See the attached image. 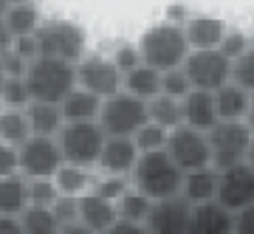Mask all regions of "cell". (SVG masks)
<instances>
[{
    "instance_id": "cell-25",
    "label": "cell",
    "mask_w": 254,
    "mask_h": 234,
    "mask_svg": "<svg viewBox=\"0 0 254 234\" xmlns=\"http://www.w3.org/2000/svg\"><path fill=\"white\" fill-rule=\"evenodd\" d=\"M26 206H28L26 178H23L20 172L0 178V215H14L17 217Z\"/></svg>"
},
{
    "instance_id": "cell-10",
    "label": "cell",
    "mask_w": 254,
    "mask_h": 234,
    "mask_svg": "<svg viewBox=\"0 0 254 234\" xmlns=\"http://www.w3.org/2000/svg\"><path fill=\"white\" fill-rule=\"evenodd\" d=\"M164 150H167V155L173 158V164L181 172H192V170L212 167L206 133L192 130V127H187V124L175 127V130L167 133V144H164Z\"/></svg>"
},
{
    "instance_id": "cell-11",
    "label": "cell",
    "mask_w": 254,
    "mask_h": 234,
    "mask_svg": "<svg viewBox=\"0 0 254 234\" xmlns=\"http://www.w3.org/2000/svg\"><path fill=\"white\" fill-rule=\"evenodd\" d=\"M215 203L223 206L226 212H232V215L246 206H254V170L246 161L218 172Z\"/></svg>"
},
{
    "instance_id": "cell-52",
    "label": "cell",
    "mask_w": 254,
    "mask_h": 234,
    "mask_svg": "<svg viewBox=\"0 0 254 234\" xmlns=\"http://www.w3.org/2000/svg\"><path fill=\"white\" fill-rule=\"evenodd\" d=\"M0 82H3V71H0Z\"/></svg>"
},
{
    "instance_id": "cell-38",
    "label": "cell",
    "mask_w": 254,
    "mask_h": 234,
    "mask_svg": "<svg viewBox=\"0 0 254 234\" xmlns=\"http://www.w3.org/2000/svg\"><path fill=\"white\" fill-rule=\"evenodd\" d=\"M51 212H54V217H57V223H60V229H63V226L79 223V220H76V198H71V195H60V198L54 200Z\"/></svg>"
},
{
    "instance_id": "cell-15",
    "label": "cell",
    "mask_w": 254,
    "mask_h": 234,
    "mask_svg": "<svg viewBox=\"0 0 254 234\" xmlns=\"http://www.w3.org/2000/svg\"><path fill=\"white\" fill-rule=\"evenodd\" d=\"M235 229V217L223 206H218L215 200L209 203H195L190 212V223H187V234H232Z\"/></svg>"
},
{
    "instance_id": "cell-33",
    "label": "cell",
    "mask_w": 254,
    "mask_h": 234,
    "mask_svg": "<svg viewBox=\"0 0 254 234\" xmlns=\"http://www.w3.org/2000/svg\"><path fill=\"white\" fill-rule=\"evenodd\" d=\"M0 102L6 108H26L31 102L26 79L23 76H3V82H0Z\"/></svg>"
},
{
    "instance_id": "cell-42",
    "label": "cell",
    "mask_w": 254,
    "mask_h": 234,
    "mask_svg": "<svg viewBox=\"0 0 254 234\" xmlns=\"http://www.w3.org/2000/svg\"><path fill=\"white\" fill-rule=\"evenodd\" d=\"M14 172H17V147L0 141V178L14 175Z\"/></svg>"
},
{
    "instance_id": "cell-45",
    "label": "cell",
    "mask_w": 254,
    "mask_h": 234,
    "mask_svg": "<svg viewBox=\"0 0 254 234\" xmlns=\"http://www.w3.org/2000/svg\"><path fill=\"white\" fill-rule=\"evenodd\" d=\"M0 234H23L20 217H14V215H0Z\"/></svg>"
},
{
    "instance_id": "cell-19",
    "label": "cell",
    "mask_w": 254,
    "mask_h": 234,
    "mask_svg": "<svg viewBox=\"0 0 254 234\" xmlns=\"http://www.w3.org/2000/svg\"><path fill=\"white\" fill-rule=\"evenodd\" d=\"M215 192H218V170H215V167L184 172L181 198L190 200L192 206H195V203H209V200H215Z\"/></svg>"
},
{
    "instance_id": "cell-16",
    "label": "cell",
    "mask_w": 254,
    "mask_h": 234,
    "mask_svg": "<svg viewBox=\"0 0 254 234\" xmlns=\"http://www.w3.org/2000/svg\"><path fill=\"white\" fill-rule=\"evenodd\" d=\"M136 161H138V147L133 138H105L96 167L105 175H130Z\"/></svg>"
},
{
    "instance_id": "cell-39",
    "label": "cell",
    "mask_w": 254,
    "mask_h": 234,
    "mask_svg": "<svg viewBox=\"0 0 254 234\" xmlns=\"http://www.w3.org/2000/svg\"><path fill=\"white\" fill-rule=\"evenodd\" d=\"M113 59V65L119 68V73H127V71H133L136 65H141V54H138V45H119L116 48V54L110 57Z\"/></svg>"
},
{
    "instance_id": "cell-7",
    "label": "cell",
    "mask_w": 254,
    "mask_h": 234,
    "mask_svg": "<svg viewBox=\"0 0 254 234\" xmlns=\"http://www.w3.org/2000/svg\"><path fill=\"white\" fill-rule=\"evenodd\" d=\"M252 130L246 121H218L206 133L209 141V158L215 170H229L235 164H243L252 144Z\"/></svg>"
},
{
    "instance_id": "cell-48",
    "label": "cell",
    "mask_w": 254,
    "mask_h": 234,
    "mask_svg": "<svg viewBox=\"0 0 254 234\" xmlns=\"http://www.w3.org/2000/svg\"><path fill=\"white\" fill-rule=\"evenodd\" d=\"M246 124H249V130L254 133V93H252V99H249V110H246V118H243Z\"/></svg>"
},
{
    "instance_id": "cell-50",
    "label": "cell",
    "mask_w": 254,
    "mask_h": 234,
    "mask_svg": "<svg viewBox=\"0 0 254 234\" xmlns=\"http://www.w3.org/2000/svg\"><path fill=\"white\" fill-rule=\"evenodd\" d=\"M6 6H14V3H28V0H3Z\"/></svg>"
},
{
    "instance_id": "cell-3",
    "label": "cell",
    "mask_w": 254,
    "mask_h": 234,
    "mask_svg": "<svg viewBox=\"0 0 254 234\" xmlns=\"http://www.w3.org/2000/svg\"><path fill=\"white\" fill-rule=\"evenodd\" d=\"M138 54H141V62L161 73L181 68L187 54H190V43L184 37V26H175V23H167V20L153 26L138 40Z\"/></svg>"
},
{
    "instance_id": "cell-31",
    "label": "cell",
    "mask_w": 254,
    "mask_h": 234,
    "mask_svg": "<svg viewBox=\"0 0 254 234\" xmlns=\"http://www.w3.org/2000/svg\"><path fill=\"white\" fill-rule=\"evenodd\" d=\"M232 82L246 93H254V45H249L237 59H232Z\"/></svg>"
},
{
    "instance_id": "cell-28",
    "label": "cell",
    "mask_w": 254,
    "mask_h": 234,
    "mask_svg": "<svg viewBox=\"0 0 254 234\" xmlns=\"http://www.w3.org/2000/svg\"><path fill=\"white\" fill-rule=\"evenodd\" d=\"M31 130H28L26 108H3L0 110V141L11 147H20L26 141Z\"/></svg>"
},
{
    "instance_id": "cell-20",
    "label": "cell",
    "mask_w": 254,
    "mask_h": 234,
    "mask_svg": "<svg viewBox=\"0 0 254 234\" xmlns=\"http://www.w3.org/2000/svg\"><path fill=\"white\" fill-rule=\"evenodd\" d=\"M212 96H215V113H218V121H243L246 118V110H249L252 93H246L243 88H237L235 82H226V85L218 88Z\"/></svg>"
},
{
    "instance_id": "cell-17",
    "label": "cell",
    "mask_w": 254,
    "mask_h": 234,
    "mask_svg": "<svg viewBox=\"0 0 254 234\" xmlns=\"http://www.w3.org/2000/svg\"><path fill=\"white\" fill-rule=\"evenodd\" d=\"M184 110V124L200 133H209L212 127L218 124V113H215V96L209 90H195L192 88L187 96L181 99Z\"/></svg>"
},
{
    "instance_id": "cell-49",
    "label": "cell",
    "mask_w": 254,
    "mask_h": 234,
    "mask_svg": "<svg viewBox=\"0 0 254 234\" xmlns=\"http://www.w3.org/2000/svg\"><path fill=\"white\" fill-rule=\"evenodd\" d=\"M246 164L254 170V135H252V144H249V155H246Z\"/></svg>"
},
{
    "instance_id": "cell-43",
    "label": "cell",
    "mask_w": 254,
    "mask_h": 234,
    "mask_svg": "<svg viewBox=\"0 0 254 234\" xmlns=\"http://www.w3.org/2000/svg\"><path fill=\"white\" fill-rule=\"evenodd\" d=\"M235 229L232 234H254V206H246L240 212H235Z\"/></svg>"
},
{
    "instance_id": "cell-29",
    "label": "cell",
    "mask_w": 254,
    "mask_h": 234,
    "mask_svg": "<svg viewBox=\"0 0 254 234\" xmlns=\"http://www.w3.org/2000/svg\"><path fill=\"white\" fill-rule=\"evenodd\" d=\"M150 209H153V200L147 198V195H141L138 189L125 192V195L116 200V215H119V220H125V223L144 226Z\"/></svg>"
},
{
    "instance_id": "cell-21",
    "label": "cell",
    "mask_w": 254,
    "mask_h": 234,
    "mask_svg": "<svg viewBox=\"0 0 254 234\" xmlns=\"http://www.w3.org/2000/svg\"><path fill=\"white\" fill-rule=\"evenodd\" d=\"M122 90L136 96L141 102H150L153 96L161 93V71H155L150 65H136L133 71L122 73Z\"/></svg>"
},
{
    "instance_id": "cell-36",
    "label": "cell",
    "mask_w": 254,
    "mask_h": 234,
    "mask_svg": "<svg viewBox=\"0 0 254 234\" xmlns=\"http://www.w3.org/2000/svg\"><path fill=\"white\" fill-rule=\"evenodd\" d=\"M190 90H192V85H190V79H187V73H184L181 68H173V71L161 73V93L173 96V99H184Z\"/></svg>"
},
{
    "instance_id": "cell-26",
    "label": "cell",
    "mask_w": 254,
    "mask_h": 234,
    "mask_svg": "<svg viewBox=\"0 0 254 234\" xmlns=\"http://www.w3.org/2000/svg\"><path fill=\"white\" fill-rule=\"evenodd\" d=\"M51 180H54V186L60 195H71V198H79L85 192H91V186H93L91 170H82V167H73V164H63L54 172Z\"/></svg>"
},
{
    "instance_id": "cell-37",
    "label": "cell",
    "mask_w": 254,
    "mask_h": 234,
    "mask_svg": "<svg viewBox=\"0 0 254 234\" xmlns=\"http://www.w3.org/2000/svg\"><path fill=\"white\" fill-rule=\"evenodd\" d=\"M249 45L252 43H249V37H246L243 31H226L223 40H220V45H218V51L226 57V59H237Z\"/></svg>"
},
{
    "instance_id": "cell-46",
    "label": "cell",
    "mask_w": 254,
    "mask_h": 234,
    "mask_svg": "<svg viewBox=\"0 0 254 234\" xmlns=\"http://www.w3.org/2000/svg\"><path fill=\"white\" fill-rule=\"evenodd\" d=\"M11 45H14V34H11L9 26L3 23V17H0V54L11 51Z\"/></svg>"
},
{
    "instance_id": "cell-9",
    "label": "cell",
    "mask_w": 254,
    "mask_h": 234,
    "mask_svg": "<svg viewBox=\"0 0 254 234\" xmlns=\"http://www.w3.org/2000/svg\"><path fill=\"white\" fill-rule=\"evenodd\" d=\"M63 153L57 138L48 135H28L17 147V172L23 178H54V172L63 167Z\"/></svg>"
},
{
    "instance_id": "cell-8",
    "label": "cell",
    "mask_w": 254,
    "mask_h": 234,
    "mask_svg": "<svg viewBox=\"0 0 254 234\" xmlns=\"http://www.w3.org/2000/svg\"><path fill=\"white\" fill-rule=\"evenodd\" d=\"M181 71L187 73V79L195 90L215 93L226 82H232V59H226L218 48H195L187 54Z\"/></svg>"
},
{
    "instance_id": "cell-24",
    "label": "cell",
    "mask_w": 254,
    "mask_h": 234,
    "mask_svg": "<svg viewBox=\"0 0 254 234\" xmlns=\"http://www.w3.org/2000/svg\"><path fill=\"white\" fill-rule=\"evenodd\" d=\"M147 121L164 127V130H175L184 124V110H181V99H173L167 93H158L147 102Z\"/></svg>"
},
{
    "instance_id": "cell-12",
    "label": "cell",
    "mask_w": 254,
    "mask_h": 234,
    "mask_svg": "<svg viewBox=\"0 0 254 234\" xmlns=\"http://www.w3.org/2000/svg\"><path fill=\"white\" fill-rule=\"evenodd\" d=\"M76 88L108 99L122 90V73L108 57H85L76 62Z\"/></svg>"
},
{
    "instance_id": "cell-23",
    "label": "cell",
    "mask_w": 254,
    "mask_h": 234,
    "mask_svg": "<svg viewBox=\"0 0 254 234\" xmlns=\"http://www.w3.org/2000/svg\"><path fill=\"white\" fill-rule=\"evenodd\" d=\"M26 118H28L31 135H48V138H57V133L65 124L60 105H51V102H28Z\"/></svg>"
},
{
    "instance_id": "cell-40",
    "label": "cell",
    "mask_w": 254,
    "mask_h": 234,
    "mask_svg": "<svg viewBox=\"0 0 254 234\" xmlns=\"http://www.w3.org/2000/svg\"><path fill=\"white\" fill-rule=\"evenodd\" d=\"M11 51L23 59V62H31L37 59V37L34 34H26V37H14V45H11Z\"/></svg>"
},
{
    "instance_id": "cell-44",
    "label": "cell",
    "mask_w": 254,
    "mask_h": 234,
    "mask_svg": "<svg viewBox=\"0 0 254 234\" xmlns=\"http://www.w3.org/2000/svg\"><path fill=\"white\" fill-rule=\"evenodd\" d=\"M105 234H147L144 226H138V223H125V220H116V223L110 226Z\"/></svg>"
},
{
    "instance_id": "cell-22",
    "label": "cell",
    "mask_w": 254,
    "mask_h": 234,
    "mask_svg": "<svg viewBox=\"0 0 254 234\" xmlns=\"http://www.w3.org/2000/svg\"><path fill=\"white\" fill-rule=\"evenodd\" d=\"M102 108V99L96 93H88L82 88H73L63 102H60V110H63V121L65 124H73V121H96Z\"/></svg>"
},
{
    "instance_id": "cell-4",
    "label": "cell",
    "mask_w": 254,
    "mask_h": 234,
    "mask_svg": "<svg viewBox=\"0 0 254 234\" xmlns=\"http://www.w3.org/2000/svg\"><path fill=\"white\" fill-rule=\"evenodd\" d=\"M105 138L108 135L102 133L99 121H73V124H63V130L57 133V144H60L65 164L93 170L99 164Z\"/></svg>"
},
{
    "instance_id": "cell-32",
    "label": "cell",
    "mask_w": 254,
    "mask_h": 234,
    "mask_svg": "<svg viewBox=\"0 0 254 234\" xmlns=\"http://www.w3.org/2000/svg\"><path fill=\"white\" fill-rule=\"evenodd\" d=\"M130 189H133L130 175H102L99 180H93V186H91V192H96L99 198L110 200V203H116V200Z\"/></svg>"
},
{
    "instance_id": "cell-41",
    "label": "cell",
    "mask_w": 254,
    "mask_h": 234,
    "mask_svg": "<svg viewBox=\"0 0 254 234\" xmlns=\"http://www.w3.org/2000/svg\"><path fill=\"white\" fill-rule=\"evenodd\" d=\"M26 68H28V62H23L14 51L0 54V71H3V76H23Z\"/></svg>"
},
{
    "instance_id": "cell-18",
    "label": "cell",
    "mask_w": 254,
    "mask_h": 234,
    "mask_svg": "<svg viewBox=\"0 0 254 234\" xmlns=\"http://www.w3.org/2000/svg\"><path fill=\"white\" fill-rule=\"evenodd\" d=\"M229 28L223 20L218 17H187L184 23V37H187V43H190V51L195 48H218L223 34H226Z\"/></svg>"
},
{
    "instance_id": "cell-2",
    "label": "cell",
    "mask_w": 254,
    "mask_h": 234,
    "mask_svg": "<svg viewBox=\"0 0 254 234\" xmlns=\"http://www.w3.org/2000/svg\"><path fill=\"white\" fill-rule=\"evenodd\" d=\"M23 79H26L31 102L60 105L76 88V65L63 62V59H51V57H37V59L28 62Z\"/></svg>"
},
{
    "instance_id": "cell-1",
    "label": "cell",
    "mask_w": 254,
    "mask_h": 234,
    "mask_svg": "<svg viewBox=\"0 0 254 234\" xmlns=\"http://www.w3.org/2000/svg\"><path fill=\"white\" fill-rule=\"evenodd\" d=\"M181 180H184V172L173 164L167 150L138 153V161L130 172L133 189H138L150 200H164V198L181 195Z\"/></svg>"
},
{
    "instance_id": "cell-34",
    "label": "cell",
    "mask_w": 254,
    "mask_h": 234,
    "mask_svg": "<svg viewBox=\"0 0 254 234\" xmlns=\"http://www.w3.org/2000/svg\"><path fill=\"white\" fill-rule=\"evenodd\" d=\"M26 189H28V206L51 209L54 206V200L60 198V192H57V186H54V180L51 178H34V180L26 178Z\"/></svg>"
},
{
    "instance_id": "cell-27",
    "label": "cell",
    "mask_w": 254,
    "mask_h": 234,
    "mask_svg": "<svg viewBox=\"0 0 254 234\" xmlns=\"http://www.w3.org/2000/svg\"><path fill=\"white\" fill-rule=\"evenodd\" d=\"M3 23L9 26V31L14 37H26V34H34L43 20H40L37 6L28 0V3H14V6H6V11H3Z\"/></svg>"
},
{
    "instance_id": "cell-13",
    "label": "cell",
    "mask_w": 254,
    "mask_h": 234,
    "mask_svg": "<svg viewBox=\"0 0 254 234\" xmlns=\"http://www.w3.org/2000/svg\"><path fill=\"white\" fill-rule=\"evenodd\" d=\"M192 203L184 200L181 195L175 198L153 200V209L144 220L147 234H187V223H190Z\"/></svg>"
},
{
    "instance_id": "cell-5",
    "label": "cell",
    "mask_w": 254,
    "mask_h": 234,
    "mask_svg": "<svg viewBox=\"0 0 254 234\" xmlns=\"http://www.w3.org/2000/svg\"><path fill=\"white\" fill-rule=\"evenodd\" d=\"M96 121L108 138H133L138 127L147 124V102L119 90L108 99H102Z\"/></svg>"
},
{
    "instance_id": "cell-6",
    "label": "cell",
    "mask_w": 254,
    "mask_h": 234,
    "mask_svg": "<svg viewBox=\"0 0 254 234\" xmlns=\"http://www.w3.org/2000/svg\"><path fill=\"white\" fill-rule=\"evenodd\" d=\"M34 37L37 57H51L76 65L85 54V31L71 20H43Z\"/></svg>"
},
{
    "instance_id": "cell-30",
    "label": "cell",
    "mask_w": 254,
    "mask_h": 234,
    "mask_svg": "<svg viewBox=\"0 0 254 234\" xmlns=\"http://www.w3.org/2000/svg\"><path fill=\"white\" fill-rule=\"evenodd\" d=\"M17 217L23 226V234H60V223H57L54 212L46 206H26Z\"/></svg>"
},
{
    "instance_id": "cell-47",
    "label": "cell",
    "mask_w": 254,
    "mask_h": 234,
    "mask_svg": "<svg viewBox=\"0 0 254 234\" xmlns=\"http://www.w3.org/2000/svg\"><path fill=\"white\" fill-rule=\"evenodd\" d=\"M60 234H93V232H88L85 226H79V223H73V226H63L60 229Z\"/></svg>"
},
{
    "instance_id": "cell-51",
    "label": "cell",
    "mask_w": 254,
    "mask_h": 234,
    "mask_svg": "<svg viewBox=\"0 0 254 234\" xmlns=\"http://www.w3.org/2000/svg\"><path fill=\"white\" fill-rule=\"evenodd\" d=\"M3 11H6V3H3V0H0V17H3Z\"/></svg>"
},
{
    "instance_id": "cell-14",
    "label": "cell",
    "mask_w": 254,
    "mask_h": 234,
    "mask_svg": "<svg viewBox=\"0 0 254 234\" xmlns=\"http://www.w3.org/2000/svg\"><path fill=\"white\" fill-rule=\"evenodd\" d=\"M76 220L79 226H85L93 234H105L110 226L119 220L116 215V203L99 198L96 192H85L76 198Z\"/></svg>"
},
{
    "instance_id": "cell-35",
    "label": "cell",
    "mask_w": 254,
    "mask_h": 234,
    "mask_svg": "<svg viewBox=\"0 0 254 234\" xmlns=\"http://www.w3.org/2000/svg\"><path fill=\"white\" fill-rule=\"evenodd\" d=\"M167 133H170V130H164V127L147 121L144 127H138L136 130L133 141H136L138 153H155V150H164V144H167Z\"/></svg>"
}]
</instances>
